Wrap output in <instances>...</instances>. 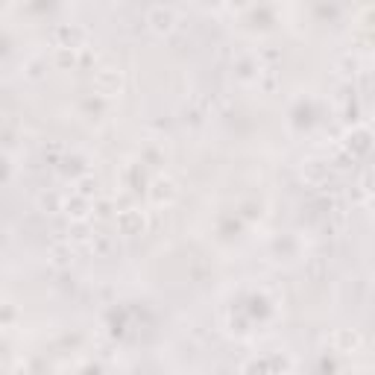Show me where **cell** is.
<instances>
[{"mask_svg": "<svg viewBox=\"0 0 375 375\" xmlns=\"http://www.w3.org/2000/svg\"><path fill=\"white\" fill-rule=\"evenodd\" d=\"M73 188H77V194L91 199L97 194V179L91 176V173H82V176H77V182H73Z\"/></svg>", "mask_w": 375, "mask_h": 375, "instance_id": "4fadbf2b", "label": "cell"}, {"mask_svg": "<svg viewBox=\"0 0 375 375\" xmlns=\"http://www.w3.org/2000/svg\"><path fill=\"white\" fill-rule=\"evenodd\" d=\"M249 3H253V0H229V6H232V9H246Z\"/></svg>", "mask_w": 375, "mask_h": 375, "instance_id": "e0dca14e", "label": "cell"}, {"mask_svg": "<svg viewBox=\"0 0 375 375\" xmlns=\"http://www.w3.org/2000/svg\"><path fill=\"white\" fill-rule=\"evenodd\" d=\"M53 65H56V71H77V68H80L77 50H73V47H56Z\"/></svg>", "mask_w": 375, "mask_h": 375, "instance_id": "30bf717a", "label": "cell"}, {"mask_svg": "<svg viewBox=\"0 0 375 375\" xmlns=\"http://www.w3.org/2000/svg\"><path fill=\"white\" fill-rule=\"evenodd\" d=\"M115 223H118V232H120L123 237H138V235H144L147 226H149L147 214H144V211H138V208H123V211H118Z\"/></svg>", "mask_w": 375, "mask_h": 375, "instance_id": "7a4b0ae2", "label": "cell"}, {"mask_svg": "<svg viewBox=\"0 0 375 375\" xmlns=\"http://www.w3.org/2000/svg\"><path fill=\"white\" fill-rule=\"evenodd\" d=\"M329 173H331V167H329V161H322V158H308L302 165V176L311 185H322L329 179Z\"/></svg>", "mask_w": 375, "mask_h": 375, "instance_id": "9c48e42d", "label": "cell"}, {"mask_svg": "<svg viewBox=\"0 0 375 375\" xmlns=\"http://www.w3.org/2000/svg\"><path fill=\"white\" fill-rule=\"evenodd\" d=\"M73 246L71 244H56L53 249H50V261H53L56 267H71L73 264Z\"/></svg>", "mask_w": 375, "mask_h": 375, "instance_id": "7c38bea8", "label": "cell"}, {"mask_svg": "<svg viewBox=\"0 0 375 375\" xmlns=\"http://www.w3.org/2000/svg\"><path fill=\"white\" fill-rule=\"evenodd\" d=\"M331 340H334L337 352H343V355H352V352L360 349V334L355 329H337Z\"/></svg>", "mask_w": 375, "mask_h": 375, "instance_id": "ba28073f", "label": "cell"}, {"mask_svg": "<svg viewBox=\"0 0 375 375\" xmlns=\"http://www.w3.org/2000/svg\"><path fill=\"white\" fill-rule=\"evenodd\" d=\"M62 205H65V203H59L53 194H42V196H39V208H44L47 214H50V211H59Z\"/></svg>", "mask_w": 375, "mask_h": 375, "instance_id": "5bb4252c", "label": "cell"}, {"mask_svg": "<svg viewBox=\"0 0 375 375\" xmlns=\"http://www.w3.org/2000/svg\"><path fill=\"white\" fill-rule=\"evenodd\" d=\"M340 68H343L346 77H355V73H358V59H355V56H346V59L340 62Z\"/></svg>", "mask_w": 375, "mask_h": 375, "instance_id": "9a60e30c", "label": "cell"}, {"mask_svg": "<svg viewBox=\"0 0 375 375\" xmlns=\"http://www.w3.org/2000/svg\"><path fill=\"white\" fill-rule=\"evenodd\" d=\"M360 24H364L367 30H375V9H367L364 15H360Z\"/></svg>", "mask_w": 375, "mask_h": 375, "instance_id": "2e32d148", "label": "cell"}, {"mask_svg": "<svg viewBox=\"0 0 375 375\" xmlns=\"http://www.w3.org/2000/svg\"><path fill=\"white\" fill-rule=\"evenodd\" d=\"M62 211H65L71 220H89L91 217V199L82 196V194H73L71 199H65Z\"/></svg>", "mask_w": 375, "mask_h": 375, "instance_id": "52a82bcc", "label": "cell"}, {"mask_svg": "<svg viewBox=\"0 0 375 375\" xmlns=\"http://www.w3.org/2000/svg\"><path fill=\"white\" fill-rule=\"evenodd\" d=\"M147 196H149V203L153 205H173L176 203V196H179V188L170 176H158V179H153V185L147 188Z\"/></svg>", "mask_w": 375, "mask_h": 375, "instance_id": "277c9868", "label": "cell"}, {"mask_svg": "<svg viewBox=\"0 0 375 375\" xmlns=\"http://www.w3.org/2000/svg\"><path fill=\"white\" fill-rule=\"evenodd\" d=\"M94 91L97 97H115L123 91V73L118 68H100L94 73Z\"/></svg>", "mask_w": 375, "mask_h": 375, "instance_id": "3957f363", "label": "cell"}, {"mask_svg": "<svg viewBox=\"0 0 375 375\" xmlns=\"http://www.w3.org/2000/svg\"><path fill=\"white\" fill-rule=\"evenodd\" d=\"M68 237H71V244H85V241H91V237H94L91 223H89V220H71Z\"/></svg>", "mask_w": 375, "mask_h": 375, "instance_id": "8fae6325", "label": "cell"}, {"mask_svg": "<svg viewBox=\"0 0 375 375\" xmlns=\"http://www.w3.org/2000/svg\"><path fill=\"white\" fill-rule=\"evenodd\" d=\"M372 132L367 129V127H358V129H352L346 135V141H343V147H346V153L352 156V158H360V156H367L369 149H372Z\"/></svg>", "mask_w": 375, "mask_h": 375, "instance_id": "5b68a950", "label": "cell"}, {"mask_svg": "<svg viewBox=\"0 0 375 375\" xmlns=\"http://www.w3.org/2000/svg\"><path fill=\"white\" fill-rule=\"evenodd\" d=\"M176 24H179V15H176V9L173 6H165V3H158L147 12V27L153 30L156 35H170L173 30H176Z\"/></svg>", "mask_w": 375, "mask_h": 375, "instance_id": "6da1fadb", "label": "cell"}, {"mask_svg": "<svg viewBox=\"0 0 375 375\" xmlns=\"http://www.w3.org/2000/svg\"><path fill=\"white\" fill-rule=\"evenodd\" d=\"M85 39H89V33H85L82 27H77V24H62V27L56 30V42L59 47H73L80 50L85 44Z\"/></svg>", "mask_w": 375, "mask_h": 375, "instance_id": "8992f818", "label": "cell"}]
</instances>
